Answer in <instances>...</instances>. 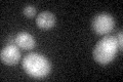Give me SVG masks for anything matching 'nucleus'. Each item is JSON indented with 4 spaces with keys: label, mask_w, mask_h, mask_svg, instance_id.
<instances>
[{
    "label": "nucleus",
    "mask_w": 123,
    "mask_h": 82,
    "mask_svg": "<svg viewBox=\"0 0 123 82\" xmlns=\"http://www.w3.org/2000/svg\"><path fill=\"white\" fill-rule=\"evenodd\" d=\"M0 58L3 64L7 66H14L21 61V51L14 44H8L2 48L0 52Z\"/></svg>",
    "instance_id": "4"
},
{
    "label": "nucleus",
    "mask_w": 123,
    "mask_h": 82,
    "mask_svg": "<svg viewBox=\"0 0 123 82\" xmlns=\"http://www.w3.org/2000/svg\"><path fill=\"white\" fill-rule=\"evenodd\" d=\"M14 42L18 48L24 49V50L33 49L36 46V41L34 37L27 32L18 33L14 38Z\"/></svg>",
    "instance_id": "5"
},
{
    "label": "nucleus",
    "mask_w": 123,
    "mask_h": 82,
    "mask_svg": "<svg viewBox=\"0 0 123 82\" xmlns=\"http://www.w3.org/2000/svg\"><path fill=\"white\" fill-rule=\"evenodd\" d=\"M115 21L110 13H102L97 14L92 19L91 28L98 35H107L114 29Z\"/></svg>",
    "instance_id": "3"
},
{
    "label": "nucleus",
    "mask_w": 123,
    "mask_h": 82,
    "mask_svg": "<svg viewBox=\"0 0 123 82\" xmlns=\"http://www.w3.org/2000/svg\"><path fill=\"white\" fill-rule=\"evenodd\" d=\"M118 51V44L116 38L113 35H106L95 44L92 56L94 61L101 65H107L111 63L116 57Z\"/></svg>",
    "instance_id": "2"
},
{
    "label": "nucleus",
    "mask_w": 123,
    "mask_h": 82,
    "mask_svg": "<svg viewBox=\"0 0 123 82\" xmlns=\"http://www.w3.org/2000/svg\"><path fill=\"white\" fill-rule=\"evenodd\" d=\"M115 38H116V41H117V44H118V49L122 50V43H123V41H122V32H121V31L117 34V36Z\"/></svg>",
    "instance_id": "8"
},
{
    "label": "nucleus",
    "mask_w": 123,
    "mask_h": 82,
    "mask_svg": "<svg viewBox=\"0 0 123 82\" xmlns=\"http://www.w3.org/2000/svg\"><path fill=\"white\" fill-rule=\"evenodd\" d=\"M24 14L29 19L33 18L36 14V8L33 5H26L24 8Z\"/></svg>",
    "instance_id": "7"
},
{
    "label": "nucleus",
    "mask_w": 123,
    "mask_h": 82,
    "mask_svg": "<svg viewBox=\"0 0 123 82\" xmlns=\"http://www.w3.org/2000/svg\"><path fill=\"white\" fill-rule=\"evenodd\" d=\"M22 66L29 76L42 79L50 72L51 66L47 57L37 52H30L26 54L22 61Z\"/></svg>",
    "instance_id": "1"
},
{
    "label": "nucleus",
    "mask_w": 123,
    "mask_h": 82,
    "mask_svg": "<svg viewBox=\"0 0 123 82\" xmlns=\"http://www.w3.org/2000/svg\"><path fill=\"white\" fill-rule=\"evenodd\" d=\"M36 25L40 29H50L55 25V15L50 11H42L37 15Z\"/></svg>",
    "instance_id": "6"
}]
</instances>
